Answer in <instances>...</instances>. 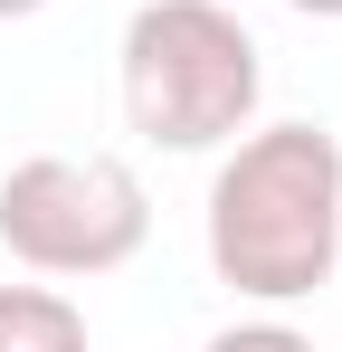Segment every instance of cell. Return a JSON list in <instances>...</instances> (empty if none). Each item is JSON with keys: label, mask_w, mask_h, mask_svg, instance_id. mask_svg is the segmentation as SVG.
Segmentation results:
<instances>
[{"label": "cell", "mask_w": 342, "mask_h": 352, "mask_svg": "<svg viewBox=\"0 0 342 352\" xmlns=\"http://www.w3.org/2000/svg\"><path fill=\"white\" fill-rule=\"evenodd\" d=\"M0 352H86V314L57 286H0Z\"/></svg>", "instance_id": "277c9868"}, {"label": "cell", "mask_w": 342, "mask_h": 352, "mask_svg": "<svg viewBox=\"0 0 342 352\" xmlns=\"http://www.w3.org/2000/svg\"><path fill=\"white\" fill-rule=\"evenodd\" d=\"M209 352H314V333H295L285 314H247V324L209 333Z\"/></svg>", "instance_id": "5b68a950"}, {"label": "cell", "mask_w": 342, "mask_h": 352, "mask_svg": "<svg viewBox=\"0 0 342 352\" xmlns=\"http://www.w3.org/2000/svg\"><path fill=\"white\" fill-rule=\"evenodd\" d=\"M114 96H124V124L152 153H219L257 124L266 67H257V38H247L238 10L143 0L124 19V48H114Z\"/></svg>", "instance_id": "7a4b0ae2"}, {"label": "cell", "mask_w": 342, "mask_h": 352, "mask_svg": "<svg viewBox=\"0 0 342 352\" xmlns=\"http://www.w3.org/2000/svg\"><path fill=\"white\" fill-rule=\"evenodd\" d=\"M143 238L152 200L124 153H29L0 172V248L29 276H114Z\"/></svg>", "instance_id": "3957f363"}, {"label": "cell", "mask_w": 342, "mask_h": 352, "mask_svg": "<svg viewBox=\"0 0 342 352\" xmlns=\"http://www.w3.org/2000/svg\"><path fill=\"white\" fill-rule=\"evenodd\" d=\"M285 10H304V19H342V0H285Z\"/></svg>", "instance_id": "8992f818"}, {"label": "cell", "mask_w": 342, "mask_h": 352, "mask_svg": "<svg viewBox=\"0 0 342 352\" xmlns=\"http://www.w3.org/2000/svg\"><path fill=\"white\" fill-rule=\"evenodd\" d=\"M209 267L247 305H304L342 267V143L323 124H247L209 172Z\"/></svg>", "instance_id": "6da1fadb"}, {"label": "cell", "mask_w": 342, "mask_h": 352, "mask_svg": "<svg viewBox=\"0 0 342 352\" xmlns=\"http://www.w3.org/2000/svg\"><path fill=\"white\" fill-rule=\"evenodd\" d=\"M38 10H48V0H0V19H38Z\"/></svg>", "instance_id": "52a82bcc"}]
</instances>
